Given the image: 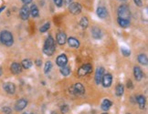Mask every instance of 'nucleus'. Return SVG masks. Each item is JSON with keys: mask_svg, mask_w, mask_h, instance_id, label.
Returning a JSON list of instances; mask_svg holds the SVG:
<instances>
[{"mask_svg": "<svg viewBox=\"0 0 148 114\" xmlns=\"http://www.w3.org/2000/svg\"><path fill=\"white\" fill-rule=\"evenodd\" d=\"M80 25L82 28H86V27H88L89 26V21H88V19L87 18H82L81 19V22H80Z\"/></svg>", "mask_w": 148, "mask_h": 114, "instance_id": "bb28decb", "label": "nucleus"}, {"mask_svg": "<svg viewBox=\"0 0 148 114\" xmlns=\"http://www.w3.org/2000/svg\"><path fill=\"white\" fill-rule=\"evenodd\" d=\"M49 27H50V24L49 23H46L45 25H43L42 27H40V32L41 33H44V32H46L49 29Z\"/></svg>", "mask_w": 148, "mask_h": 114, "instance_id": "c85d7f7f", "label": "nucleus"}, {"mask_svg": "<svg viewBox=\"0 0 148 114\" xmlns=\"http://www.w3.org/2000/svg\"><path fill=\"white\" fill-rule=\"evenodd\" d=\"M118 18H122V19H126V20H130L131 18V12L128 6L126 5H122L119 7L118 8Z\"/></svg>", "mask_w": 148, "mask_h": 114, "instance_id": "7ed1b4c3", "label": "nucleus"}, {"mask_svg": "<svg viewBox=\"0 0 148 114\" xmlns=\"http://www.w3.org/2000/svg\"><path fill=\"white\" fill-rule=\"evenodd\" d=\"M111 107H112V102H111L109 100L105 99L103 101H102V109H103V111H108V109Z\"/></svg>", "mask_w": 148, "mask_h": 114, "instance_id": "6ab92c4d", "label": "nucleus"}, {"mask_svg": "<svg viewBox=\"0 0 148 114\" xmlns=\"http://www.w3.org/2000/svg\"><path fill=\"white\" fill-rule=\"evenodd\" d=\"M5 9V7H0V13H1V12Z\"/></svg>", "mask_w": 148, "mask_h": 114, "instance_id": "e433bc0d", "label": "nucleus"}, {"mask_svg": "<svg viewBox=\"0 0 148 114\" xmlns=\"http://www.w3.org/2000/svg\"><path fill=\"white\" fill-rule=\"evenodd\" d=\"M29 17V9L27 5H25L24 7H22V8L20 9V18H21L23 20H27Z\"/></svg>", "mask_w": 148, "mask_h": 114, "instance_id": "9b49d317", "label": "nucleus"}, {"mask_svg": "<svg viewBox=\"0 0 148 114\" xmlns=\"http://www.w3.org/2000/svg\"><path fill=\"white\" fill-rule=\"evenodd\" d=\"M123 91H124V89L122 84H118L116 87V95L117 96H122L123 94Z\"/></svg>", "mask_w": 148, "mask_h": 114, "instance_id": "a878e982", "label": "nucleus"}, {"mask_svg": "<svg viewBox=\"0 0 148 114\" xmlns=\"http://www.w3.org/2000/svg\"><path fill=\"white\" fill-rule=\"evenodd\" d=\"M117 22H118L119 25H120V27H128L130 26V20L118 18Z\"/></svg>", "mask_w": 148, "mask_h": 114, "instance_id": "412c9836", "label": "nucleus"}, {"mask_svg": "<svg viewBox=\"0 0 148 114\" xmlns=\"http://www.w3.org/2000/svg\"><path fill=\"white\" fill-rule=\"evenodd\" d=\"M137 102L140 106V108L141 109H143L145 108V98L142 96V95H140L137 97Z\"/></svg>", "mask_w": 148, "mask_h": 114, "instance_id": "4be33fe9", "label": "nucleus"}, {"mask_svg": "<svg viewBox=\"0 0 148 114\" xmlns=\"http://www.w3.org/2000/svg\"><path fill=\"white\" fill-rule=\"evenodd\" d=\"M51 68H52V63L50 61L46 62V64H45V68H44V72L47 74V73H48L49 71H50Z\"/></svg>", "mask_w": 148, "mask_h": 114, "instance_id": "cd10ccee", "label": "nucleus"}, {"mask_svg": "<svg viewBox=\"0 0 148 114\" xmlns=\"http://www.w3.org/2000/svg\"><path fill=\"white\" fill-rule=\"evenodd\" d=\"M52 114H57V113H55V112H53V113H52Z\"/></svg>", "mask_w": 148, "mask_h": 114, "instance_id": "ea45409f", "label": "nucleus"}, {"mask_svg": "<svg viewBox=\"0 0 148 114\" xmlns=\"http://www.w3.org/2000/svg\"><path fill=\"white\" fill-rule=\"evenodd\" d=\"M1 74H2V68H0V76H1Z\"/></svg>", "mask_w": 148, "mask_h": 114, "instance_id": "4c0bfd02", "label": "nucleus"}, {"mask_svg": "<svg viewBox=\"0 0 148 114\" xmlns=\"http://www.w3.org/2000/svg\"><path fill=\"white\" fill-rule=\"evenodd\" d=\"M56 62H57L58 66H60V67L62 68V67H65L66 65H67V63H68V59H67V57H66V55L61 54V55H60V56L57 58Z\"/></svg>", "mask_w": 148, "mask_h": 114, "instance_id": "1a4fd4ad", "label": "nucleus"}, {"mask_svg": "<svg viewBox=\"0 0 148 114\" xmlns=\"http://www.w3.org/2000/svg\"><path fill=\"white\" fill-rule=\"evenodd\" d=\"M36 63H37V66H40V65H41V60L40 59H38L36 61Z\"/></svg>", "mask_w": 148, "mask_h": 114, "instance_id": "c9c22d12", "label": "nucleus"}, {"mask_svg": "<svg viewBox=\"0 0 148 114\" xmlns=\"http://www.w3.org/2000/svg\"><path fill=\"white\" fill-rule=\"evenodd\" d=\"M122 53L123 54V56H125V57H129L130 54H131L130 50H126V48H122Z\"/></svg>", "mask_w": 148, "mask_h": 114, "instance_id": "c756f323", "label": "nucleus"}, {"mask_svg": "<svg viewBox=\"0 0 148 114\" xmlns=\"http://www.w3.org/2000/svg\"><path fill=\"white\" fill-rule=\"evenodd\" d=\"M65 3H66V5L69 6L72 3V0H65Z\"/></svg>", "mask_w": 148, "mask_h": 114, "instance_id": "f704fd0d", "label": "nucleus"}, {"mask_svg": "<svg viewBox=\"0 0 148 114\" xmlns=\"http://www.w3.org/2000/svg\"><path fill=\"white\" fill-rule=\"evenodd\" d=\"M113 82V77L111 74H105L102 77V83L103 85L104 88H109L111 85H112Z\"/></svg>", "mask_w": 148, "mask_h": 114, "instance_id": "6e6552de", "label": "nucleus"}, {"mask_svg": "<svg viewBox=\"0 0 148 114\" xmlns=\"http://www.w3.org/2000/svg\"><path fill=\"white\" fill-rule=\"evenodd\" d=\"M24 114H31V113H24Z\"/></svg>", "mask_w": 148, "mask_h": 114, "instance_id": "58836bf2", "label": "nucleus"}, {"mask_svg": "<svg viewBox=\"0 0 148 114\" xmlns=\"http://www.w3.org/2000/svg\"><path fill=\"white\" fill-rule=\"evenodd\" d=\"M57 41L59 43V45H64L67 41V36L64 32H60L59 34L57 35Z\"/></svg>", "mask_w": 148, "mask_h": 114, "instance_id": "4468645a", "label": "nucleus"}, {"mask_svg": "<svg viewBox=\"0 0 148 114\" xmlns=\"http://www.w3.org/2000/svg\"><path fill=\"white\" fill-rule=\"evenodd\" d=\"M69 111V107L67 105H64V106H62V107H61V112H63V113H66Z\"/></svg>", "mask_w": 148, "mask_h": 114, "instance_id": "2f4dec72", "label": "nucleus"}, {"mask_svg": "<svg viewBox=\"0 0 148 114\" xmlns=\"http://www.w3.org/2000/svg\"><path fill=\"white\" fill-rule=\"evenodd\" d=\"M29 14L32 16L33 18H37L39 16V9L36 5H32L29 10Z\"/></svg>", "mask_w": 148, "mask_h": 114, "instance_id": "aec40b11", "label": "nucleus"}, {"mask_svg": "<svg viewBox=\"0 0 148 114\" xmlns=\"http://www.w3.org/2000/svg\"><path fill=\"white\" fill-rule=\"evenodd\" d=\"M4 89H5L7 93H9V94H14L16 91V87L13 83L7 82L4 84Z\"/></svg>", "mask_w": 148, "mask_h": 114, "instance_id": "ddd939ff", "label": "nucleus"}, {"mask_svg": "<svg viewBox=\"0 0 148 114\" xmlns=\"http://www.w3.org/2000/svg\"><path fill=\"white\" fill-rule=\"evenodd\" d=\"M27 105H28V101L25 100V99H20L19 100L16 101V103L15 105V109H16V111H22V109H24L25 108L27 107Z\"/></svg>", "mask_w": 148, "mask_h": 114, "instance_id": "9d476101", "label": "nucleus"}, {"mask_svg": "<svg viewBox=\"0 0 148 114\" xmlns=\"http://www.w3.org/2000/svg\"><path fill=\"white\" fill-rule=\"evenodd\" d=\"M22 67L24 68H26V70H28V68H30L32 67V61L30 59H24L22 61Z\"/></svg>", "mask_w": 148, "mask_h": 114, "instance_id": "393cba45", "label": "nucleus"}, {"mask_svg": "<svg viewBox=\"0 0 148 114\" xmlns=\"http://www.w3.org/2000/svg\"><path fill=\"white\" fill-rule=\"evenodd\" d=\"M67 42H68V44H69V46L71 47V48H78L80 47V42H79V40L76 39L75 38H69L67 40Z\"/></svg>", "mask_w": 148, "mask_h": 114, "instance_id": "2eb2a0df", "label": "nucleus"}, {"mask_svg": "<svg viewBox=\"0 0 148 114\" xmlns=\"http://www.w3.org/2000/svg\"><path fill=\"white\" fill-rule=\"evenodd\" d=\"M104 75V68H98L95 73V82L97 85H100L102 83V77Z\"/></svg>", "mask_w": 148, "mask_h": 114, "instance_id": "0eeeda50", "label": "nucleus"}, {"mask_svg": "<svg viewBox=\"0 0 148 114\" xmlns=\"http://www.w3.org/2000/svg\"><path fill=\"white\" fill-rule=\"evenodd\" d=\"M69 91L71 93L74 95H82L85 92V89L83 87V85L81 83H76L74 84L73 86L69 89Z\"/></svg>", "mask_w": 148, "mask_h": 114, "instance_id": "20e7f679", "label": "nucleus"}, {"mask_svg": "<svg viewBox=\"0 0 148 114\" xmlns=\"http://www.w3.org/2000/svg\"><path fill=\"white\" fill-rule=\"evenodd\" d=\"M134 2L135 3V5H136L137 7H142L143 6L142 0H134Z\"/></svg>", "mask_w": 148, "mask_h": 114, "instance_id": "473e14b6", "label": "nucleus"}, {"mask_svg": "<svg viewBox=\"0 0 148 114\" xmlns=\"http://www.w3.org/2000/svg\"><path fill=\"white\" fill-rule=\"evenodd\" d=\"M138 61L141 63L142 65H147V62H148V60H147V57L145 55H143V54H141V55H139L138 56Z\"/></svg>", "mask_w": 148, "mask_h": 114, "instance_id": "b1692460", "label": "nucleus"}, {"mask_svg": "<svg viewBox=\"0 0 148 114\" xmlns=\"http://www.w3.org/2000/svg\"><path fill=\"white\" fill-rule=\"evenodd\" d=\"M71 68L69 67H67V66H65V67H62L60 68V73L62 74L63 76H69V74H71Z\"/></svg>", "mask_w": 148, "mask_h": 114, "instance_id": "5701e85b", "label": "nucleus"}, {"mask_svg": "<svg viewBox=\"0 0 148 114\" xmlns=\"http://www.w3.org/2000/svg\"><path fill=\"white\" fill-rule=\"evenodd\" d=\"M92 38H96V39L101 38L102 36V30H101L99 27H94L92 28Z\"/></svg>", "mask_w": 148, "mask_h": 114, "instance_id": "f3484780", "label": "nucleus"}, {"mask_svg": "<svg viewBox=\"0 0 148 114\" xmlns=\"http://www.w3.org/2000/svg\"><path fill=\"white\" fill-rule=\"evenodd\" d=\"M97 15L99 18H105L107 17V10L105 7H98L97 9Z\"/></svg>", "mask_w": 148, "mask_h": 114, "instance_id": "a211bd4d", "label": "nucleus"}, {"mask_svg": "<svg viewBox=\"0 0 148 114\" xmlns=\"http://www.w3.org/2000/svg\"><path fill=\"white\" fill-rule=\"evenodd\" d=\"M22 2L25 4V5H28V4H30L32 2V0H22Z\"/></svg>", "mask_w": 148, "mask_h": 114, "instance_id": "72a5a7b5", "label": "nucleus"}, {"mask_svg": "<svg viewBox=\"0 0 148 114\" xmlns=\"http://www.w3.org/2000/svg\"><path fill=\"white\" fill-rule=\"evenodd\" d=\"M0 41H1L4 45H6L7 47H10L14 43V38L13 36L9 31L4 30L0 34Z\"/></svg>", "mask_w": 148, "mask_h": 114, "instance_id": "f03ea898", "label": "nucleus"}, {"mask_svg": "<svg viewBox=\"0 0 148 114\" xmlns=\"http://www.w3.org/2000/svg\"><path fill=\"white\" fill-rule=\"evenodd\" d=\"M102 114H107V113H102Z\"/></svg>", "mask_w": 148, "mask_h": 114, "instance_id": "a19ab883", "label": "nucleus"}, {"mask_svg": "<svg viewBox=\"0 0 148 114\" xmlns=\"http://www.w3.org/2000/svg\"><path fill=\"white\" fill-rule=\"evenodd\" d=\"M10 70H11L12 73H14V74H19V73H21V71H22V66L18 62H14V63H12Z\"/></svg>", "mask_w": 148, "mask_h": 114, "instance_id": "f8f14e48", "label": "nucleus"}, {"mask_svg": "<svg viewBox=\"0 0 148 114\" xmlns=\"http://www.w3.org/2000/svg\"><path fill=\"white\" fill-rule=\"evenodd\" d=\"M92 70V67L90 64H85L83 66H81L79 70H78V75L80 77H83V76H86L88 75L89 73H90Z\"/></svg>", "mask_w": 148, "mask_h": 114, "instance_id": "39448f33", "label": "nucleus"}, {"mask_svg": "<svg viewBox=\"0 0 148 114\" xmlns=\"http://www.w3.org/2000/svg\"><path fill=\"white\" fill-rule=\"evenodd\" d=\"M134 77H135V79H136V80H141L143 79V71L139 67H134Z\"/></svg>", "mask_w": 148, "mask_h": 114, "instance_id": "dca6fc26", "label": "nucleus"}, {"mask_svg": "<svg viewBox=\"0 0 148 114\" xmlns=\"http://www.w3.org/2000/svg\"><path fill=\"white\" fill-rule=\"evenodd\" d=\"M43 52L47 56H52L53 53L55 52V41L51 36H49L46 39L43 47Z\"/></svg>", "mask_w": 148, "mask_h": 114, "instance_id": "f257e3e1", "label": "nucleus"}, {"mask_svg": "<svg viewBox=\"0 0 148 114\" xmlns=\"http://www.w3.org/2000/svg\"><path fill=\"white\" fill-rule=\"evenodd\" d=\"M53 1H54V3L56 4L57 7H60L61 6H62V0H53Z\"/></svg>", "mask_w": 148, "mask_h": 114, "instance_id": "7c9ffc66", "label": "nucleus"}, {"mask_svg": "<svg viewBox=\"0 0 148 114\" xmlns=\"http://www.w3.org/2000/svg\"><path fill=\"white\" fill-rule=\"evenodd\" d=\"M69 12L73 15H78L81 12V6L80 5L79 3H71L69 5Z\"/></svg>", "mask_w": 148, "mask_h": 114, "instance_id": "423d86ee", "label": "nucleus"}]
</instances>
